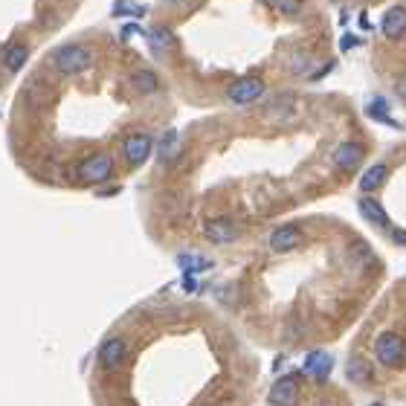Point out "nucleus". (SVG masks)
I'll return each mask as SVG.
<instances>
[{
    "mask_svg": "<svg viewBox=\"0 0 406 406\" xmlns=\"http://www.w3.org/2000/svg\"><path fill=\"white\" fill-rule=\"evenodd\" d=\"M111 174H113V160L108 154H93L79 166V180L84 183H105L111 180Z\"/></svg>",
    "mask_w": 406,
    "mask_h": 406,
    "instance_id": "3",
    "label": "nucleus"
},
{
    "mask_svg": "<svg viewBox=\"0 0 406 406\" xmlns=\"http://www.w3.org/2000/svg\"><path fill=\"white\" fill-rule=\"evenodd\" d=\"M270 6L273 9H278L282 15H299V9H302V0H270Z\"/></svg>",
    "mask_w": 406,
    "mask_h": 406,
    "instance_id": "22",
    "label": "nucleus"
},
{
    "mask_svg": "<svg viewBox=\"0 0 406 406\" xmlns=\"http://www.w3.org/2000/svg\"><path fill=\"white\" fill-rule=\"evenodd\" d=\"M320 406H339V403H337V400H322Z\"/></svg>",
    "mask_w": 406,
    "mask_h": 406,
    "instance_id": "29",
    "label": "nucleus"
},
{
    "mask_svg": "<svg viewBox=\"0 0 406 406\" xmlns=\"http://www.w3.org/2000/svg\"><path fill=\"white\" fill-rule=\"evenodd\" d=\"M26 58H29V47L26 44H9L6 52H4V67L9 73H18L26 64Z\"/></svg>",
    "mask_w": 406,
    "mask_h": 406,
    "instance_id": "17",
    "label": "nucleus"
},
{
    "mask_svg": "<svg viewBox=\"0 0 406 406\" xmlns=\"http://www.w3.org/2000/svg\"><path fill=\"white\" fill-rule=\"evenodd\" d=\"M360 29H368V33H371V21H368V15H366V12L360 15Z\"/></svg>",
    "mask_w": 406,
    "mask_h": 406,
    "instance_id": "28",
    "label": "nucleus"
},
{
    "mask_svg": "<svg viewBox=\"0 0 406 406\" xmlns=\"http://www.w3.org/2000/svg\"><path fill=\"white\" fill-rule=\"evenodd\" d=\"M111 15H113V18H145V15H148V6L134 4V0H113Z\"/></svg>",
    "mask_w": 406,
    "mask_h": 406,
    "instance_id": "18",
    "label": "nucleus"
},
{
    "mask_svg": "<svg viewBox=\"0 0 406 406\" xmlns=\"http://www.w3.org/2000/svg\"><path fill=\"white\" fill-rule=\"evenodd\" d=\"M360 215L366 218L368 224H378V227H389V218H386V212H383V206L378 203V201H371V198H363L360 203Z\"/></svg>",
    "mask_w": 406,
    "mask_h": 406,
    "instance_id": "16",
    "label": "nucleus"
},
{
    "mask_svg": "<svg viewBox=\"0 0 406 406\" xmlns=\"http://www.w3.org/2000/svg\"><path fill=\"white\" fill-rule=\"evenodd\" d=\"M331 368H334V357L328 351H310L308 360H305V371L314 374V378H320V380L328 378Z\"/></svg>",
    "mask_w": 406,
    "mask_h": 406,
    "instance_id": "13",
    "label": "nucleus"
},
{
    "mask_svg": "<svg viewBox=\"0 0 406 406\" xmlns=\"http://www.w3.org/2000/svg\"><path fill=\"white\" fill-rule=\"evenodd\" d=\"M366 113H368V119H378V122L389 125V128H403L400 122H395L392 116H386V99H374V102H368V105H366Z\"/></svg>",
    "mask_w": 406,
    "mask_h": 406,
    "instance_id": "19",
    "label": "nucleus"
},
{
    "mask_svg": "<svg viewBox=\"0 0 406 406\" xmlns=\"http://www.w3.org/2000/svg\"><path fill=\"white\" fill-rule=\"evenodd\" d=\"M392 238H395L397 244H406V232H403V230H392Z\"/></svg>",
    "mask_w": 406,
    "mask_h": 406,
    "instance_id": "27",
    "label": "nucleus"
},
{
    "mask_svg": "<svg viewBox=\"0 0 406 406\" xmlns=\"http://www.w3.org/2000/svg\"><path fill=\"white\" fill-rule=\"evenodd\" d=\"M177 264H180L186 273H192V276H195L198 270H206V267H212L206 259H192V256H180V259H177Z\"/></svg>",
    "mask_w": 406,
    "mask_h": 406,
    "instance_id": "21",
    "label": "nucleus"
},
{
    "mask_svg": "<svg viewBox=\"0 0 406 406\" xmlns=\"http://www.w3.org/2000/svg\"><path fill=\"white\" fill-rule=\"evenodd\" d=\"M366 160V148L360 142H342L337 151H334V166L339 171H354L360 163Z\"/></svg>",
    "mask_w": 406,
    "mask_h": 406,
    "instance_id": "7",
    "label": "nucleus"
},
{
    "mask_svg": "<svg viewBox=\"0 0 406 406\" xmlns=\"http://www.w3.org/2000/svg\"><path fill=\"white\" fill-rule=\"evenodd\" d=\"M131 87L137 93H142V96H148V93H157L160 90V79H157V73H154V70H137L131 76Z\"/></svg>",
    "mask_w": 406,
    "mask_h": 406,
    "instance_id": "15",
    "label": "nucleus"
},
{
    "mask_svg": "<svg viewBox=\"0 0 406 406\" xmlns=\"http://www.w3.org/2000/svg\"><path fill=\"white\" fill-rule=\"evenodd\" d=\"M154 148V140L148 134H131L128 140H125V160H128L131 166H140L148 160V154Z\"/></svg>",
    "mask_w": 406,
    "mask_h": 406,
    "instance_id": "8",
    "label": "nucleus"
},
{
    "mask_svg": "<svg viewBox=\"0 0 406 406\" xmlns=\"http://www.w3.org/2000/svg\"><path fill=\"white\" fill-rule=\"evenodd\" d=\"M230 102H235V105H253L256 99H261L264 96V81L261 79H256V76H247V79H238L232 87H230Z\"/></svg>",
    "mask_w": 406,
    "mask_h": 406,
    "instance_id": "4",
    "label": "nucleus"
},
{
    "mask_svg": "<svg viewBox=\"0 0 406 406\" xmlns=\"http://www.w3.org/2000/svg\"><path fill=\"white\" fill-rule=\"evenodd\" d=\"M145 41H148V47H151V52L154 55H166L171 47H174V35H171V29L169 26H151V29H145Z\"/></svg>",
    "mask_w": 406,
    "mask_h": 406,
    "instance_id": "11",
    "label": "nucleus"
},
{
    "mask_svg": "<svg viewBox=\"0 0 406 406\" xmlns=\"http://www.w3.org/2000/svg\"><path fill=\"white\" fill-rule=\"evenodd\" d=\"M203 235H206L212 244H232V241L241 235V230H238L235 221H230V218H215V221H209V224L203 227Z\"/></svg>",
    "mask_w": 406,
    "mask_h": 406,
    "instance_id": "6",
    "label": "nucleus"
},
{
    "mask_svg": "<svg viewBox=\"0 0 406 406\" xmlns=\"http://www.w3.org/2000/svg\"><path fill=\"white\" fill-rule=\"evenodd\" d=\"M174 145H177V134H174V131H166V134H163V142H160V157H163V160L171 157Z\"/></svg>",
    "mask_w": 406,
    "mask_h": 406,
    "instance_id": "23",
    "label": "nucleus"
},
{
    "mask_svg": "<svg viewBox=\"0 0 406 406\" xmlns=\"http://www.w3.org/2000/svg\"><path fill=\"white\" fill-rule=\"evenodd\" d=\"M380 29H383V35L392 38V41H400L406 35V6H392L383 21H380Z\"/></svg>",
    "mask_w": 406,
    "mask_h": 406,
    "instance_id": "10",
    "label": "nucleus"
},
{
    "mask_svg": "<svg viewBox=\"0 0 406 406\" xmlns=\"http://www.w3.org/2000/svg\"><path fill=\"white\" fill-rule=\"evenodd\" d=\"M299 400V380L296 378H282V380H276L273 392H270V403L273 406H296Z\"/></svg>",
    "mask_w": 406,
    "mask_h": 406,
    "instance_id": "9",
    "label": "nucleus"
},
{
    "mask_svg": "<svg viewBox=\"0 0 406 406\" xmlns=\"http://www.w3.org/2000/svg\"><path fill=\"white\" fill-rule=\"evenodd\" d=\"M368 406H383V403H368Z\"/></svg>",
    "mask_w": 406,
    "mask_h": 406,
    "instance_id": "30",
    "label": "nucleus"
},
{
    "mask_svg": "<svg viewBox=\"0 0 406 406\" xmlns=\"http://www.w3.org/2000/svg\"><path fill=\"white\" fill-rule=\"evenodd\" d=\"M374 354H378L380 366L397 368V366H403V360H406V342H403V337H397L395 331H386V334L378 337V342H374Z\"/></svg>",
    "mask_w": 406,
    "mask_h": 406,
    "instance_id": "2",
    "label": "nucleus"
},
{
    "mask_svg": "<svg viewBox=\"0 0 406 406\" xmlns=\"http://www.w3.org/2000/svg\"><path fill=\"white\" fill-rule=\"evenodd\" d=\"M125 357H128V342H125L122 337H108L99 346V363L108 371H116L125 363Z\"/></svg>",
    "mask_w": 406,
    "mask_h": 406,
    "instance_id": "5",
    "label": "nucleus"
},
{
    "mask_svg": "<svg viewBox=\"0 0 406 406\" xmlns=\"http://www.w3.org/2000/svg\"><path fill=\"white\" fill-rule=\"evenodd\" d=\"M299 241H302V232L296 227H278L270 235V247L276 249V253H288V249H293Z\"/></svg>",
    "mask_w": 406,
    "mask_h": 406,
    "instance_id": "12",
    "label": "nucleus"
},
{
    "mask_svg": "<svg viewBox=\"0 0 406 406\" xmlns=\"http://www.w3.org/2000/svg\"><path fill=\"white\" fill-rule=\"evenodd\" d=\"M357 44H360V41H357L354 35H342V38H339V50H342V52H346V50H354Z\"/></svg>",
    "mask_w": 406,
    "mask_h": 406,
    "instance_id": "25",
    "label": "nucleus"
},
{
    "mask_svg": "<svg viewBox=\"0 0 406 406\" xmlns=\"http://www.w3.org/2000/svg\"><path fill=\"white\" fill-rule=\"evenodd\" d=\"M349 378H351V380H357V383H363V380H368V378H371V366H368L366 360H360V357H354V360L349 363Z\"/></svg>",
    "mask_w": 406,
    "mask_h": 406,
    "instance_id": "20",
    "label": "nucleus"
},
{
    "mask_svg": "<svg viewBox=\"0 0 406 406\" xmlns=\"http://www.w3.org/2000/svg\"><path fill=\"white\" fill-rule=\"evenodd\" d=\"M52 67L61 76H79L93 67V50L84 44H64L52 52Z\"/></svg>",
    "mask_w": 406,
    "mask_h": 406,
    "instance_id": "1",
    "label": "nucleus"
},
{
    "mask_svg": "<svg viewBox=\"0 0 406 406\" xmlns=\"http://www.w3.org/2000/svg\"><path fill=\"white\" fill-rule=\"evenodd\" d=\"M137 33H142V29H140L137 23H125V26H122V33H119V38H122V41H128V38H131V35H137Z\"/></svg>",
    "mask_w": 406,
    "mask_h": 406,
    "instance_id": "24",
    "label": "nucleus"
},
{
    "mask_svg": "<svg viewBox=\"0 0 406 406\" xmlns=\"http://www.w3.org/2000/svg\"><path fill=\"white\" fill-rule=\"evenodd\" d=\"M395 90H397V96H400V99H406V76H400V79H397Z\"/></svg>",
    "mask_w": 406,
    "mask_h": 406,
    "instance_id": "26",
    "label": "nucleus"
},
{
    "mask_svg": "<svg viewBox=\"0 0 406 406\" xmlns=\"http://www.w3.org/2000/svg\"><path fill=\"white\" fill-rule=\"evenodd\" d=\"M386 177H389V169H386L383 163H374V166H368V169L363 171V177H360V189H363V192L380 189V186L386 183Z\"/></svg>",
    "mask_w": 406,
    "mask_h": 406,
    "instance_id": "14",
    "label": "nucleus"
}]
</instances>
